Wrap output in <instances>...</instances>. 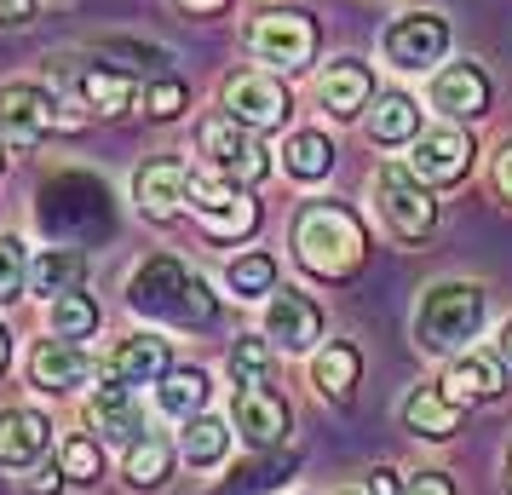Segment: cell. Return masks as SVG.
<instances>
[{"mask_svg": "<svg viewBox=\"0 0 512 495\" xmlns=\"http://www.w3.org/2000/svg\"><path fill=\"white\" fill-rule=\"evenodd\" d=\"M403 426L409 432H420V438H455L461 432V403L438 386H420V392H409V403H403Z\"/></svg>", "mask_w": 512, "mask_h": 495, "instance_id": "22", "label": "cell"}, {"mask_svg": "<svg viewBox=\"0 0 512 495\" xmlns=\"http://www.w3.org/2000/svg\"><path fill=\"white\" fill-rule=\"evenodd\" d=\"M64 484H70L64 472H41V478H29V495H58Z\"/></svg>", "mask_w": 512, "mask_h": 495, "instance_id": "43", "label": "cell"}, {"mask_svg": "<svg viewBox=\"0 0 512 495\" xmlns=\"http://www.w3.org/2000/svg\"><path fill=\"white\" fill-rule=\"evenodd\" d=\"M403 495H455V484H449L443 472H415V478L403 484Z\"/></svg>", "mask_w": 512, "mask_h": 495, "instance_id": "39", "label": "cell"}, {"mask_svg": "<svg viewBox=\"0 0 512 495\" xmlns=\"http://www.w3.org/2000/svg\"><path fill=\"white\" fill-rule=\"evenodd\" d=\"M374 208L386 213V225L397 236H409V242L415 236H432V225H438V202H432L426 179L409 162H386L374 173Z\"/></svg>", "mask_w": 512, "mask_h": 495, "instance_id": "5", "label": "cell"}, {"mask_svg": "<svg viewBox=\"0 0 512 495\" xmlns=\"http://www.w3.org/2000/svg\"><path fill=\"white\" fill-rule=\"evenodd\" d=\"M409 167H415L426 185H461L466 167H472V139H466L455 121H449V127H432V133H420L415 139Z\"/></svg>", "mask_w": 512, "mask_h": 495, "instance_id": "12", "label": "cell"}, {"mask_svg": "<svg viewBox=\"0 0 512 495\" xmlns=\"http://www.w3.org/2000/svg\"><path fill=\"white\" fill-rule=\"evenodd\" d=\"M58 472L70 478V484H98V472H104V455H98L87 438H70L64 455H58Z\"/></svg>", "mask_w": 512, "mask_h": 495, "instance_id": "36", "label": "cell"}, {"mask_svg": "<svg viewBox=\"0 0 512 495\" xmlns=\"http://www.w3.org/2000/svg\"><path fill=\"white\" fill-rule=\"evenodd\" d=\"M225 283H231L236 300H271L277 294V260L271 254H236L225 265Z\"/></svg>", "mask_w": 512, "mask_h": 495, "instance_id": "31", "label": "cell"}, {"mask_svg": "<svg viewBox=\"0 0 512 495\" xmlns=\"http://www.w3.org/2000/svg\"><path fill=\"white\" fill-rule=\"evenodd\" d=\"M87 426L93 432H104L110 444H139L144 438V409L139 398H133V386H116V380H104L93 398H87Z\"/></svg>", "mask_w": 512, "mask_h": 495, "instance_id": "16", "label": "cell"}, {"mask_svg": "<svg viewBox=\"0 0 512 495\" xmlns=\"http://www.w3.org/2000/svg\"><path fill=\"white\" fill-rule=\"evenodd\" d=\"M507 490H512V449H507Z\"/></svg>", "mask_w": 512, "mask_h": 495, "instance_id": "48", "label": "cell"}, {"mask_svg": "<svg viewBox=\"0 0 512 495\" xmlns=\"http://www.w3.org/2000/svg\"><path fill=\"white\" fill-rule=\"evenodd\" d=\"M346 495H357V490H346Z\"/></svg>", "mask_w": 512, "mask_h": 495, "instance_id": "50", "label": "cell"}, {"mask_svg": "<svg viewBox=\"0 0 512 495\" xmlns=\"http://www.w3.org/2000/svg\"><path fill=\"white\" fill-rule=\"evenodd\" d=\"M52 449V421L35 409H0V467H41Z\"/></svg>", "mask_w": 512, "mask_h": 495, "instance_id": "19", "label": "cell"}, {"mask_svg": "<svg viewBox=\"0 0 512 495\" xmlns=\"http://www.w3.org/2000/svg\"><path fill=\"white\" fill-rule=\"evenodd\" d=\"M369 139H380V144L420 139V104L409 93H380L369 110Z\"/></svg>", "mask_w": 512, "mask_h": 495, "instance_id": "25", "label": "cell"}, {"mask_svg": "<svg viewBox=\"0 0 512 495\" xmlns=\"http://www.w3.org/2000/svg\"><path fill=\"white\" fill-rule=\"evenodd\" d=\"M432 110H443L449 121H472L489 110V81L478 64H449L432 75Z\"/></svg>", "mask_w": 512, "mask_h": 495, "instance_id": "18", "label": "cell"}, {"mask_svg": "<svg viewBox=\"0 0 512 495\" xmlns=\"http://www.w3.org/2000/svg\"><path fill=\"white\" fill-rule=\"evenodd\" d=\"M231 432L219 415H190L185 432H179V455H185L190 467H213V461H225L231 455Z\"/></svg>", "mask_w": 512, "mask_h": 495, "instance_id": "26", "label": "cell"}, {"mask_svg": "<svg viewBox=\"0 0 512 495\" xmlns=\"http://www.w3.org/2000/svg\"><path fill=\"white\" fill-rule=\"evenodd\" d=\"M357 369H363L357 346H351V340H334V346H323L317 363H311V386H317L323 398H346L351 386H357Z\"/></svg>", "mask_w": 512, "mask_h": 495, "instance_id": "28", "label": "cell"}, {"mask_svg": "<svg viewBox=\"0 0 512 495\" xmlns=\"http://www.w3.org/2000/svg\"><path fill=\"white\" fill-rule=\"evenodd\" d=\"M248 47H254V58L277 64V70H300L305 58H311V47H317V29L300 12H265L248 29Z\"/></svg>", "mask_w": 512, "mask_h": 495, "instance_id": "10", "label": "cell"}, {"mask_svg": "<svg viewBox=\"0 0 512 495\" xmlns=\"http://www.w3.org/2000/svg\"><path fill=\"white\" fill-rule=\"evenodd\" d=\"M282 173H288V179H300V185L328 179V173H334V139L317 133V127L288 133V144H282Z\"/></svg>", "mask_w": 512, "mask_h": 495, "instance_id": "23", "label": "cell"}, {"mask_svg": "<svg viewBox=\"0 0 512 495\" xmlns=\"http://www.w3.org/2000/svg\"><path fill=\"white\" fill-rule=\"evenodd\" d=\"M484 329V288L478 283H432L420 294L415 340L426 352H461Z\"/></svg>", "mask_w": 512, "mask_h": 495, "instance_id": "4", "label": "cell"}, {"mask_svg": "<svg viewBox=\"0 0 512 495\" xmlns=\"http://www.w3.org/2000/svg\"><path fill=\"white\" fill-rule=\"evenodd\" d=\"M81 277H87V260H81L75 248H41V260L29 265V288H35V294H47V300L70 294Z\"/></svg>", "mask_w": 512, "mask_h": 495, "instance_id": "27", "label": "cell"}, {"mask_svg": "<svg viewBox=\"0 0 512 495\" xmlns=\"http://www.w3.org/2000/svg\"><path fill=\"white\" fill-rule=\"evenodd\" d=\"M127 300L144 317H162V323H179V329H208L213 317H219V294L185 260H173V254L144 260L133 271V283H127Z\"/></svg>", "mask_w": 512, "mask_h": 495, "instance_id": "2", "label": "cell"}, {"mask_svg": "<svg viewBox=\"0 0 512 495\" xmlns=\"http://www.w3.org/2000/svg\"><path fill=\"white\" fill-rule=\"evenodd\" d=\"M173 467V449L162 438H139V444L121 455V478H127V490H156Z\"/></svg>", "mask_w": 512, "mask_h": 495, "instance_id": "30", "label": "cell"}, {"mask_svg": "<svg viewBox=\"0 0 512 495\" xmlns=\"http://www.w3.org/2000/svg\"><path fill=\"white\" fill-rule=\"evenodd\" d=\"M47 329L64 334V340H87V334L98 329V300L87 288H70V294L47 300Z\"/></svg>", "mask_w": 512, "mask_h": 495, "instance_id": "29", "label": "cell"}, {"mask_svg": "<svg viewBox=\"0 0 512 495\" xmlns=\"http://www.w3.org/2000/svg\"><path fill=\"white\" fill-rule=\"evenodd\" d=\"M41 231L58 236V242H87V236L110 231V190L87 179V173H58L47 190H41Z\"/></svg>", "mask_w": 512, "mask_h": 495, "instance_id": "3", "label": "cell"}, {"mask_svg": "<svg viewBox=\"0 0 512 495\" xmlns=\"http://www.w3.org/2000/svg\"><path fill=\"white\" fill-rule=\"evenodd\" d=\"M202 150H208V162L231 179V185H259L265 173H271V150L259 139L254 127H242L231 116H213L202 121Z\"/></svg>", "mask_w": 512, "mask_h": 495, "instance_id": "6", "label": "cell"}, {"mask_svg": "<svg viewBox=\"0 0 512 495\" xmlns=\"http://www.w3.org/2000/svg\"><path fill=\"white\" fill-rule=\"evenodd\" d=\"M219 110L231 121H242V127H254V133H271V127L288 121V87L271 81L265 70H248L219 93Z\"/></svg>", "mask_w": 512, "mask_h": 495, "instance_id": "8", "label": "cell"}, {"mask_svg": "<svg viewBox=\"0 0 512 495\" xmlns=\"http://www.w3.org/2000/svg\"><path fill=\"white\" fill-rule=\"evenodd\" d=\"M35 18V0H0V29H24Z\"/></svg>", "mask_w": 512, "mask_h": 495, "instance_id": "40", "label": "cell"}, {"mask_svg": "<svg viewBox=\"0 0 512 495\" xmlns=\"http://www.w3.org/2000/svg\"><path fill=\"white\" fill-rule=\"evenodd\" d=\"M369 495H403L397 472H392V467H374V472H369Z\"/></svg>", "mask_w": 512, "mask_h": 495, "instance_id": "41", "label": "cell"}, {"mask_svg": "<svg viewBox=\"0 0 512 495\" xmlns=\"http://www.w3.org/2000/svg\"><path fill=\"white\" fill-rule=\"evenodd\" d=\"M29 288V254L18 236H0V306H12V300H24Z\"/></svg>", "mask_w": 512, "mask_h": 495, "instance_id": "35", "label": "cell"}, {"mask_svg": "<svg viewBox=\"0 0 512 495\" xmlns=\"http://www.w3.org/2000/svg\"><path fill=\"white\" fill-rule=\"evenodd\" d=\"M231 380L236 386H271V340L265 334H248V340H236L231 346Z\"/></svg>", "mask_w": 512, "mask_h": 495, "instance_id": "34", "label": "cell"}, {"mask_svg": "<svg viewBox=\"0 0 512 495\" xmlns=\"http://www.w3.org/2000/svg\"><path fill=\"white\" fill-rule=\"evenodd\" d=\"M374 93V81H369V64H357V58H340V64H328L323 81H317V98H323V110L328 116H363V104H369Z\"/></svg>", "mask_w": 512, "mask_h": 495, "instance_id": "20", "label": "cell"}, {"mask_svg": "<svg viewBox=\"0 0 512 495\" xmlns=\"http://www.w3.org/2000/svg\"><path fill=\"white\" fill-rule=\"evenodd\" d=\"M185 104H190V87H185V81H173V75H162L156 87H144V110H150L156 121L185 116Z\"/></svg>", "mask_w": 512, "mask_h": 495, "instance_id": "38", "label": "cell"}, {"mask_svg": "<svg viewBox=\"0 0 512 495\" xmlns=\"http://www.w3.org/2000/svg\"><path fill=\"white\" fill-rule=\"evenodd\" d=\"M0 167H6V150H0Z\"/></svg>", "mask_w": 512, "mask_h": 495, "instance_id": "49", "label": "cell"}, {"mask_svg": "<svg viewBox=\"0 0 512 495\" xmlns=\"http://www.w3.org/2000/svg\"><path fill=\"white\" fill-rule=\"evenodd\" d=\"M47 127H58V98L35 81H12L0 87V133L12 144H35Z\"/></svg>", "mask_w": 512, "mask_h": 495, "instance_id": "13", "label": "cell"}, {"mask_svg": "<svg viewBox=\"0 0 512 495\" xmlns=\"http://www.w3.org/2000/svg\"><path fill=\"white\" fill-rule=\"evenodd\" d=\"M294 260L317 283H351L363 271V260H369V231L340 202H305L294 213Z\"/></svg>", "mask_w": 512, "mask_h": 495, "instance_id": "1", "label": "cell"}, {"mask_svg": "<svg viewBox=\"0 0 512 495\" xmlns=\"http://www.w3.org/2000/svg\"><path fill=\"white\" fill-rule=\"evenodd\" d=\"M231 426H236V432H242L254 449H277L282 438H288V403H282L271 386H236Z\"/></svg>", "mask_w": 512, "mask_h": 495, "instance_id": "15", "label": "cell"}, {"mask_svg": "<svg viewBox=\"0 0 512 495\" xmlns=\"http://www.w3.org/2000/svg\"><path fill=\"white\" fill-rule=\"evenodd\" d=\"M179 6H185V12H219L225 0H179Z\"/></svg>", "mask_w": 512, "mask_h": 495, "instance_id": "46", "label": "cell"}, {"mask_svg": "<svg viewBox=\"0 0 512 495\" xmlns=\"http://www.w3.org/2000/svg\"><path fill=\"white\" fill-rule=\"evenodd\" d=\"M501 369H507L501 357H455V363L443 369V392L455 403H495L501 386H507Z\"/></svg>", "mask_w": 512, "mask_h": 495, "instance_id": "21", "label": "cell"}, {"mask_svg": "<svg viewBox=\"0 0 512 495\" xmlns=\"http://www.w3.org/2000/svg\"><path fill=\"white\" fill-rule=\"evenodd\" d=\"M190 185V173L179 162H167V156H156V162H144L139 167V179H133V202H139L144 219H156V225H173L179 219V196H185Z\"/></svg>", "mask_w": 512, "mask_h": 495, "instance_id": "17", "label": "cell"}, {"mask_svg": "<svg viewBox=\"0 0 512 495\" xmlns=\"http://www.w3.org/2000/svg\"><path fill=\"white\" fill-rule=\"evenodd\" d=\"M231 196H236V190H231V179H225L219 167H213V173H190V185H185V202H190L196 213H213V208H225Z\"/></svg>", "mask_w": 512, "mask_h": 495, "instance_id": "37", "label": "cell"}, {"mask_svg": "<svg viewBox=\"0 0 512 495\" xmlns=\"http://www.w3.org/2000/svg\"><path fill=\"white\" fill-rule=\"evenodd\" d=\"M167 369H173V352L162 334H121L104 357V380H116V386H150Z\"/></svg>", "mask_w": 512, "mask_h": 495, "instance_id": "14", "label": "cell"}, {"mask_svg": "<svg viewBox=\"0 0 512 495\" xmlns=\"http://www.w3.org/2000/svg\"><path fill=\"white\" fill-rule=\"evenodd\" d=\"M81 98L93 104V110H104V116H121L127 104H133V75H121V70H87L81 75Z\"/></svg>", "mask_w": 512, "mask_h": 495, "instance_id": "33", "label": "cell"}, {"mask_svg": "<svg viewBox=\"0 0 512 495\" xmlns=\"http://www.w3.org/2000/svg\"><path fill=\"white\" fill-rule=\"evenodd\" d=\"M6 357H12V334L0 329V369H6Z\"/></svg>", "mask_w": 512, "mask_h": 495, "instance_id": "47", "label": "cell"}, {"mask_svg": "<svg viewBox=\"0 0 512 495\" xmlns=\"http://www.w3.org/2000/svg\"><path fill=\"white\" fill-rule=\"evenodd\" d=\"M202 231L213 236V242H242V236L259 231V202L254 196H231L225 208L202 213Z\"/></svg>", "mask_w": 512, "mask_h": 495, "instance_id": "32", "label": "cell"}, {"mask_svg": "<svg viewBox=\"0 0 512 495\" xmlns=\"http://www.w3.org/2000/svg\"><path fill=\"white\" fill-rule=\"evenodd\" d=\"M265 340L282 346V352H323L317 346L323 340V306L294 294V288H277L265 300Z\"/></svg>", "mask_w": 512, "mask_h": 495, "instance_id": "9", "label": "cell"}, {"mask_svg": "<svg viewBox=\"0 0 512 495\" xmlns=\"http://www.w3.org/2000/svg\"><path fill=\"white\" fill-rule=\"evenodd\" d=\"M495 357H501V363H507V369H512V323H507V329H501V334H495Z\"/></svg>", "mask_w": 512, "mask_h": 495, "instance_id": "45", "label": "cell"}, {"mask_svg": "<svg viewBox=\"0 0 512 495\" xmlns=\"http://www.w3.org/2000/svg\"><path fill=\"white\" fill-rule=\"evenodd\" d=\"M116 58H150V64H167V52H156V47H133V41H116Z\"/></svg>", "mask_w": 512, "mask_h": 495, "instance_id": "42", "label": "cell"}, {"mask_svg": "<svg viewBox=\"0 0 512 495\" xmlns=\"http://www.w3.org/2000/svg\"><path fill=\"white\" fill-rule=\"evenodd\" d=\"M98 375V363L87 346H75L64 334H52V340H35V352H29V386L35 392H75V386H87Z\"/></svg>", "mask_w": 512, "mask_h": 495, "instance_id": "11", "label": "cell"}, {"mask_svg": "<svg viewBox=\"0 0 512 495\" xmlns=\"http://www.w3.org/2000/svg\"><path fill=\"white\" fill-rule=\"evenodd\" d=\"M380 47L392 58L397 70H432L443 64V52H449V24H443L438 12H403L386 35H380Z\"/></svg>", "mask_w": 512, "mask_h": 495, "instance_id": "7", "label": "cell"}, {"mask_svg": "<svg viewBox=\"0 0 512 495\" xmlns=\"http://www.w3.org/2000/svg\"><path fill=\"white\" fill-rule=\"evenodd\" d=\"M495 190H501V196L512 202V150L501 156V162H495Z\"/></svg>", "mask_w": 512, "mask_h": 495, "instance_id": "44", "label": "cell"}, {"mask_svg": "<svg viewBox=\"0 0 512 495\" xmlns=\"http://www.w3.org/2000/svg\"><path fill=\"white\" fill-rule=\"evenodd\" d=\"M213 380L208 369H167L162 386H156V403H162L173 421H190V415H208Z\"/></svg>", "mask_w": 512, "mask_h": 495, "instance_id": "24", "label": "cell"}]
</instances>
